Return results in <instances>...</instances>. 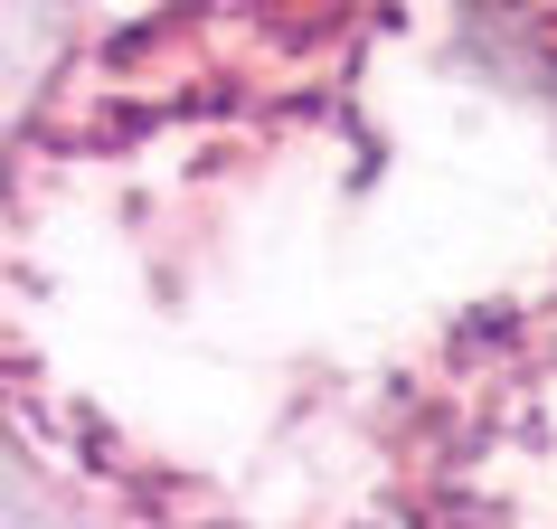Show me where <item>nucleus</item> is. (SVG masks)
<instances>
[]
</instances>
